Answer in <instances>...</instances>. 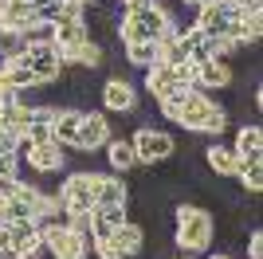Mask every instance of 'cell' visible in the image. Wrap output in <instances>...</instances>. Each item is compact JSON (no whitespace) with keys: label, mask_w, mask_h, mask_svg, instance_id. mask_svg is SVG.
Masks as SVG:
<instances>
[{"label":"cell","mask_w":263,"mask_h":259,"mask_svg":"<svg viewBox=\"0 0 263 259\" xmlns=\"http://www.w3.org/2000/svg\"><path fill=\"white\" fill-rule=\"evenodd\" d=\"M20 153H0V177H20Z\"/></svg>","instance_id":"83f0119b"},{"label":"cell","mask_w":263,"mask_h":259,"mask_svg":"<svg viewBox=\"0 0 263 259\" xmlns=\"http://www.w3.org/2000/svg\"><path fill=\"white\" fill-rule=\"evenodd\" d=\"M110 141V122L102 118V114H83V122H79V134H75V150H83V153H95V150H102Z\"/></svg>","instance_id":"8fae6325"},{"label":"cell","mask_w":263,"mask_h":259,"mask_svg":"<svg viewBox=\"0 0 263 259\" xmlns=\"http://www.w3.org/2000/svg\"><path fill=\"white\" fill-rule=\"evenodd\" d=\"M44 228V255L51 259H87L90 255V239L87 232H79V228H71L63 220H55V224H40Z\"/></svg>","instance_id":"5b68a950"},{"label":"cell","mask_w":263,"mask_h":259,"mask_svg":"<svg viewBox=\"0 0 263 259\" xmlns=\"http://www.w3.org/2000/svg\"><path fill=\"white\" fill-rule=\"evenodd\" d=\"M90 251H95V255H99V259H126V255H122L118 248H114V244H95V248H90Z\"/></svg>","instance_id":"1f68e13d"},{"label":"cell","mask_w":263,"mask_h":259,"mask_svg":"<svg viewBox=\"0 0 263 259\" xmlns=\"http://www.w3.org/2000/svg\"><path fill=\"white\" fill-rule=\"evenodd\" d=\"M79 4H90V0H79Z\"/></svg>","instance_id":"e575fe53"},{"label":"cell","mask_w":263,"mask_h":259,"mask_svg":"<svg viewBox=\"0 0 263 259\" xmlns=\"http://www.w3.org/2000/svg\"><path fill=\"white\" fill-rule=\"evenodd\" d=\"M59 55H63V67H79V71H90V75L106 63V51H102L99 40H83L79 47H67Z\"/></svg>","instance_id":"4fadbf2b"},{"label":"cell","mask_w":263,"mask_h":259,"mask_svg":"<svg viewBox=\"0 0 263 259\" xmlns=\"http://www.w3.org/2000/svg\"><path fill=\"white\" fill-rule=\"evenodd\" d=\"M0 71H4V79H8L12 90H32V86H35L32 67L24 63V51L16 55V59H4V63H0Z\"/></svg>","instance_id":"44dd1931"},{"label":"cell","mask_w":263,"mask_h":259,"mask_svg":"<svg viewBox=\"0 0 263 259\" xmlns=\"http://www.w3.org/2000/svg\"><path fill=\"white\" fill-rule=\"evenodd\" d=\"M83 114L87 110H55V122H51V138L59 141V145H71L75 141V134H79V122H83Z\"/></svg>","instance_id":"ffe728a7"},{"label":"cell","mask_w":263,"mask_h":259,"mask_svg":"<svg viewBox=\"0 0 263 259\" xmlns=\"http://www.w3.org/2000/svg\"><path fill=\"white\" fill-rule=\"evenodd\" d=\"M83 40H90V28H87V20H55L51 43L59 47V51H67V47H79Z\"/></svg>","instance_id":"ac0fdd59"},{"label":"cell","mask_w":263,"mask_h":259,"mask_svg":"<svg viewBox=\"0 0 263 259\" xmlns=\"http://www.w3.org/2000/svg\"><path fill=\"white\" fill-rule=\"evenodd\" d=\"M248 255L263 259V232H259V228H252V236H248Z\"/></svg>","instance_id":"4dcf8cb0"},{"label":"cell","mask_w":263,"mask_h":259,"mask_svg":"<svg viewBox=\"0 0 263 259\" xmlns=\"http://www.w3.org/2000/svg\"><path fill=\"white\" fill-rule=\"evenodd\" d=\"M204 165H209L216 177H236L240 157H236L232 150H224V145H209V150H204Z\"/></svg>","instance_id":"7402d4cb"},{"label":"cell","mask_w":263,"mask_h":259,"mask_svg":"<svg viewBox=\"0 0 263 259\" xmlns=\"http://www.w3.org/2000/svg\"><path fill=\"white\" fill-rule=\"evenodd\" d=\"M212 259H232V255H212Z\"/></svg>","instance_id":"836d02e7"},{"label":"cell","mask_w":263,"mask_h":259,"mask_svg":"<svg viewBox=\"0 0 263 259\" xmlns=\"http://www.w3.org/2000/svg\"><path fill=\"white\" fill-rule=\"evenodd\" d=\"M24 177H0V200H12V196L20 193Z\"/></svg>","instance_id":"f546056e"},{"label":"cell","mask_w":263,"mask_h":259,"mask_svg":"<svg viewBox=\"0 0 263 259\" xmlns=\"http://www.w3.org/2000/svg\"><path fill=\"white\" fill-rule=\"evenodd\" d=\"M122 51H126V63L142 67V71L157 63V43H122Z\"/></svg>","instance_id":"cb8c5ba5"},{"label":"cell","mask_w":263,"mask_h":259,"mask_svg":"<svg viewBox=\"0 0 263 259\" xmlns=\"http://www.w3.org/2000/svg\"><path fill=\"white\" fill-rule=\"evenodd\" d=\"M130 205V184L122 177H99L95 173V208H126Z\"/></svg>","instance_id":"7c38bea8"},{"label":"cell","mask_w":263,"mask_h":259,"mask_svg":"<svg viewBox=\"0 0 263 259\" xmlns=\"http://www.w3.org/2000/svg\"><path fill=\"white\" fill-rule=\"evenodd\" d=\"M59 20H87V4H79V0H63V4H59Z\"/></svg>","instance_id":"4316f807"},{"label":"cell","mask_w":263,"mask_h":259,"mask_svg":"<svg viewBox=\"0 0 263 259\" xmlns=\"http://www.w3.org/2000/svg\"><path fill=\"white\" fill-rule=\"evenodd\" d=\"M193 28L200 35H212V40H232V28H236V16H232L224 4H197V16H193Z\"/></svg>","instance_id":"ba28073f"},{"label":"cell","mask_w":263,"mask_h":259,"mask_svg":"<svg viewBox=\"0 0 263 259\" xmlns=\"http://www.w3.org/2000/svg\"><path fill=\"white\" fill-rule=\"evenodd\" d=\"M134 153H138V165H157V161H169L177 153V141L169 130H154V126H142L138 134L130 138Z\"/></svg>","instance_id":"8992f818"},{"label":"cell","mask_w":263,"mask_h":259,"mask_svg":"<svg viewBox=\"0 0 263 259\" xmlns=\"http://www.w3.org/2000/svg\"><path fill=\"white\" fill-rule=\"evenodd\" d=\"M8 239H12V248H16L20 259H35L44 251V228H40V220H16V224H8Z\"/></svg>","instance_id":"30bf717a"},{"label":"cell","mask_w":263,"mask_h":259,"mask_svg":"<svg viewBox=\"0 0 263 259\" xmlns=\"http://www.w3.org/2000/svg\"><path fill=\"white\" fill-rule=\"evenodd\" d=\"M177 28H173V16L165 12V4H149V8H134V12H122L118 20V43H161L169 40Z\"/></svg>","instance_id":"6da1fadb"},{"label":"cell","mask_w":263,"mask_h":259,"mask_svg":"<svg viewBox=\"0 0 263 259\" xmlns=\"http://www.w3.org/2000/svg\"><path fill=\"white\" fill-rule=\"evenodd\" d=\"M28 4H32L35 20H44V24H55V20H59V4H63V0H28Z\"/></svg>","instance_id":"484cf974"},{"label":"cell","mask_w":263,"mask_h":259,"mask_svg":"<svg viewBox=\"0 0 263 259\" xmlns=\"http://www.w3.org/2000/svg\"><path fill=\"white\" fill-rule=\"evenodd\" d=\"M67 145H59V141H35V145H28V141H20V157H28V165H32L35 173H55L67 165Z\"/></svg>","instance_id":"9c48e42d"},{"label":"cell","mask_w":263,"mask_h":259,"mask_svg":"<svg viewBox=\"0 0 263 259\" xmlns=\"http://www.w3.org/2000/svg\"><path fill=\"white\" fill-rule=\"evenodd\" d=\"M28 24H35V12H32L28 0H0V32L20 35Z\"/></svg>","instance_id":"2e32d148"},{"label":"cell","mask_w":263,"mask_h":259,"mask_svg":"<svg viewBox=\"0 0 263 259\" xmlns=\"http://www.w3.org/2000/svg\"><path fill=\"white\" fill-rule=\"evenodd\" d=\"M236 177L243 181V193H248V196H259L263 193V161H240Z\"/></svg>","instance_id":"d4e9b609"},{"label":"cell","mask_w":263,"mask_h":259,"mask_svg":"<svg viewBox=\"0 0 263 259\" xmlns=\"http://www.w3.org/2000/svg\"><path fill=\"white\" fill-rule=\"evenodd\" d=\"M185 4H193V8H197V4H220V0H185Z\"/></svg>","instance_id":"d6a6232c"},{"label":"cell","mask_w":263,"mask_h":259,"mask_svg":"<svg viewBox=\"0 0 263 259\" xmlns=\"http://www.w3.org/2000/svg\"><path fill=\"white\" fill-rule=\"evenodd\" d=\"M177 248L185 251V255H204L212 248V236H216V220H212L209 208L200 205H177Z\"/></svg>","instance_id":"7a4b0ae2"},{"label":"cell","mask_w":263,"mask_h":259,"mask_svg":"<svg viewBox=\"0 0 263 259\" xmlns=\"http://www.w3.org/2000/svg\"><path fill=\"white\" fill-rule=\"evenodd\" d=\"M232 83V67L228 59H209V63H197V75H193V86L197 90H220V86Z\"/></svg>","instance_id":"e0dca14e"},{"label":"cell","mask_w":263,"mask_h":259,"mask_svg":"<svg viewBox=\"0 0 263 259\" xmlns=\"http://www.w3.org/2000/svg\"><path fill=\"white\" fill-rule=\"evenodd\" d=\"M177 126L193 130V134H209V138H220L224 134V126H228V114H224V106H216L204 90H189L185 102H181V110H177Z\"/></svg>","instance_id":"3957f363"},{"label":"cell","mask_w":263,"mask_h":259,"mask_svg":"<svg viewBox=\"0 0 263 259\" xmlns=\"http://www.w3.org/2000/svg\"><path fill=\"white\" fill-rule=\"evenodd\" d=\"M102 106L114 110V114H134L138 110V95L126 79H106L102 83Z\"/></svg>","instance_id":"9a60e30c"},{"label":"cell","mask_w":263,"mask_h":259,"mask_svg":"<svg viewBox=\"0 0 263 259\" xmlns=\"http://www.w3.org/2000/svg\"><path fill=\"white\" fill-rule=\"evenodd\" d=\"M181 259H193V255H181Z\"/></svg>","instance_id":"d590c367"},{"label":"cell","mask_w":263,"mask_h":259,"mask_svg":"<svg viewBox=\"0 0 263 259\" xmlns=\"http://www.w3.org/2000/svg\"><path fill=\"white\" fill-rule=\"evenodd\" d=\"M20 134H12V130H4L0 126V153H20Z\"/></svg>","instance_id":"f1b7e54d"},{"label":"cell","mask_w":263,"mask_h":259,"mask_svg":"<svg viewBox=\"0 0 263 259\" xmlns=\"http://www.w3.org/2000/svg\"><path fill=\"white\" fill-rule=\"evenodd\" d=\"M55 196H59V205H63L67 224L79 228V232H87L90 212H95V173H71Z\"/></svg>","instance_id":"277c9868"},{"label":"cell","mask_w":263,"mask_h":259,"mask_svg":"<svg viewBox=\"0 0 263 259\" xmlns=\"http://www.w3.org/2000/svg\"><path fill=\"white\" fill-rule=\"evenodd\" d=\"M236 157L240 161H263V130L259 126H240L236 134Z\"/></svg>","instance_id":"d6986e66"},{"label":"cell","mask_w":263,"mask_h":259,"mask_svg":"<svg viewBox=\"0 0 263 259\" xmlns=\"http://www.w3.org/2000/svg\"><path fill=\"white\" fill-rule=\"evenodd\" d=\"M106 244H114L126 259H138V255L145 251V232H142V224H138V220H130V216H126V220L114 228V236H110Z\"/></svg>","instance_id":"5bb4252c"},{"label":"cell","mask_w":263,"mask_h":259,"mask_svg":"<svg viewBox=\"0 0 263 259\" xmlns=\"http://www.w3.org/2000/svg\"><path fill=\"white\" fill-rule=\"evenodd\" d=\"M24 63L32 67L35 86L55 83V79L63 75V55H59L55 43H28V47H24Z\"/></svg>","instance_id":"52a82bcc"},{"label":"cell","mask_w":263,"mask_h":259,"mask_svg":"<svg viewBox=\"0 0 263 259\" xmlns=\"http://www.w3.org/2000/svg\"><path fill=\"white\" fill-rule=\"evenodd\" d=\"M106 161H110L114 173H130V169H138V153H134V145L126 138L122 141H106Z\"/></svg>","instance_id":"603a6c76"}]
</instances>
